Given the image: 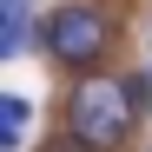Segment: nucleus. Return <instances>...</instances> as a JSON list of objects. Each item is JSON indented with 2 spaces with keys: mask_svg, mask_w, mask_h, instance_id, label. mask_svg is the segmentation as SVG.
Returning a JSON list of instances; mask_svg holds the SVG:
<instances>
[{
  "mask_svg": "<svg viewBox=\"0 0 152 152\" xmlns=\"http://www.w3.org/2000/svg\"><path fill=\"white\" fill-rule=\"evenodd\" d=\"M27 33H33L27 7H7V13H0V60H20V53H27Z\"/></svg>",
  "mask_w": 152,
  "mask_h": 152,
  "instance_id": "nucleus-3",
  "label": "nucleus"
},
{
  "mask_svg": "<svg viewBox=\"0 0 152 152\" xmlns=\"http://www.w3.org/2000/svg\"><path fill=\"white\" fill-rule=\"evenodd\" d=\"M139 126V106L132 93H126V80H80L66 99V132H80L93 152H119L126 139H132Z\"/></svg>",
  "mask_w": 152,
  "mask_h": 152,
  "instance_id": "nucleus-1",
  "label": "nucleus"
},
{
  "mask_svg": "<svg viewBox=\"0 0 152 152\" xmlns=\"http://www.w3.org/2000/svg\"><path fill=\"white\" fill-rule=\"evenodd\" d=\"M145 152H152V145H145Z\"/></svg>",
  "mask_w": 152,
  "mask_h": 152,
  "instance_id": "nucleus-7",
  "label": "nucleus"
},
{
  "mask_svg": "<svg viewBox=\"0 0 152 152\" xmlns=\"http://www.w3.org/2000/svg\"><path fill=\"white\" fill-rule=\"evenodd\" d=\"M40 46H46V60H60L73 73H86L106 60V46H113V20L93 7V0H66V7H53L40 20Z\"/></svg>",
  "mask_w": 152,
  "mask_h": 152,
  "instance_id": "nucleus-2",
  "label": "nucleus"
},
{
  "mask_svg": "<svg viewBox=\"0 0 152 152\" xmlns=\"http://www.w3.org/2000/svg\"><path fill=\"white\" fill-rule=\"evenodd\" d=\"M0 119H7V126H27V99L7 93V99H0Z\"/></svg>",
  "mask_w": 152,
  "mask_h": 152,
  "instance_id": "nucleus-4",
  "label": "nucleus"
},
{
  "mask_svg": "<svg viewBox=\"0 0 152 152\" xmlns=\"http://www.w3.org/2000/svg\"><path fill=\"white\" fill-rule=\"evenodd\" d=\"M7 7H33V0H7Z\"/></svg>",
  "mask_w": 152,
  "mask_h": 152,
  "instance_id": "nucleus-6",
  "label": "nucleus"
},
{
  "mask_svg": "<svg viewBox=\"0 0 152 152\" xmlns=\"http://www.w3.org/2000/svg\"><path fill=\"white\" fill-rule=\"evenodd\" d=\"M53 152H93V145H86V139H80V132H66V139H60V145H53Z\"/></svg>",
  "mask_w": 152,
  "mask_h": 152,
  "instance_id": "nucleus-5",
  "label": "nucleus"
}]
</instances>
